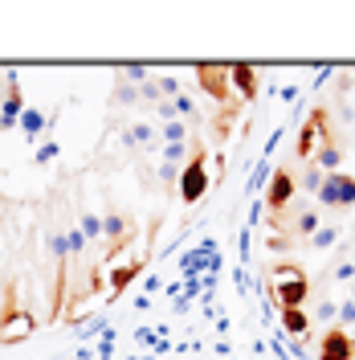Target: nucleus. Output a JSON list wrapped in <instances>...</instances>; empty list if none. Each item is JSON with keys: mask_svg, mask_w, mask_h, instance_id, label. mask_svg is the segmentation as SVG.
Segmentation results:
<instances>
[{"mask_svg": "<svg viewBox=\"0 0 355 360\" xmlns=\"http://www.w3.org/2000/svg\"><path fill=\"white\" fill-rule=\"evenodd\" d=\"M339 323H355V299H347V303L339 307Z\"/></svg>", "mask_w": 355, "mask_h": 360, "instance_id": "obj_23", "label": "nucleus"}, {"mask_svg": "<svg viewBox=\"0 0 355 360\" xmlns=\"http://www.w3.org/2000/svg\"><path fill=\"white\" fill-rule=\"evenodd\" d=\"M335 238H339V225H319V233L311 238V246H314V250H327Z\"/></svg>", "mask_w": 355, "mask_h": 360, "instance_id": "obj_20", "label": "nucleus"}, {"mask_svg": "<svg viewBox=\"0 0 355 360\" xmlns=\"http://www.w3.org/2000/svg\"><path fill=\"white\" fill-rule=\"evenodd\" d=\"M111 103H114V107H127V103L135 107V103H139V86H131L123 74H114V94H111Z\"/></svg>", "mask_w": 355, "mask_h": 360, "instance_id": "obj_16", "label": "nucleus"}, {"mask_svg": "<svg viewBox=\"0 0 355 360\" xmlns=\"http://www.w3.org/2000/svg\"><path fill=\"white\" fill-rule=\"evenodd\" d=\"M4 323H8V328H0V340H4V344H17V340H25L33 328H37V319H33V315H25V311H8Z\"/></svg>", "mask_w": 355, "mask_h": 360, "instance_id": "obj_11", "label": "nucleus"}, {"mask_svg": "<svg viewBox=\"0 0 355 360\" xmlns=\"http://www.w3.org/2000/svg\"><path fill=\"white\" fill-rule=\"evenodd\" d=\"M282 328H286L290 336H307V328H311V319L302 307H282Z\"/></svg>", "mask_w": 355, "mask_h": 360, "instance_id": "obj_15", "label": "nucleus"}, {"mask_svg": "<svg viewBox=\"0 0 355 360\" xmlns=\"http://www.w3.org/2000/svg\"><path fill=\"white\" fill-rule=\"evenodd\" d=\"M302 188H307V193H319V188H323V168H307V176H302Z\"/></svg>", "mask_w": 355, "mask_h": 360, "instance_id": "obj_22", "label": "nucleus"}, {"mask_svg": "<svg viewBox=\"0 0 355 360\" xmlns=\"http://www.w3.org/2000/svg\"><path fill=\"white\" fill-rule=\"evenodd\" d=\"M319 225H323V217H319V205H298V213H294V225H290V233H294L298 242H311L314 233H319Z\"/></svg>", "mask_w": 355, "mask_h": 360, "instance_id": "obj_8", "label": "nucleus"}, {"mask_svg": "<svg viewBox=\"0 0 355 360\" xmlns=\"http://www.w3.org/2000/svg\"><path fill=\"white\" fill-rule=\"evenodd\" d=\"M123 143H127V148H152V143H156V127L131 123V127H123Z\"/></svg>", "mask_w": 355, "mask_h": 360, "instance_id": "obj_14", "label": "nucleus"}, {"mask_svg": "<svg viewBox=\"0 0 355 360\" xmlns=\"http://www.w3.org/2000/svg\"><path fill=\"white\" fill-rule=\"evenodd\" d=\"M319 360H355V340L347 328H331L319 340Z\"/></svg>", "mask_w": 355, "mask_h": 360, "instance_id": "obj_6", "label": "nucleus"}, {"mask_svg": "<svg viewBox=\"0 0 355 360\" xmlns=\"http://www.w3.org/2000/svg\"><path fill=\"white\" fill-rule=\"evenodd\" d=\"M351 299H355V283H351Z\"/></svg>", "mask_w": 355, "mask_h": 360, "instance_id": "obj_25", "label": "nucleus"}, {"mask_svg": "<svg viewBox=\"0 0 355 360\" xmlns=\"http://www.w3.org/2000/svg\"><path fill=\"white\" fill-rule=\"evenodd\" d=\"M196 82L200 90L208 94V98H217V103H229V66H196Z\"/></svg>", "mask_w": 355, "mask_h": 360, "instance_id": "obj_7", "label": "nucleus"}, {"mask_svg": "<svg viewBox=\"0 0 355 360\" xmlns=\"http://www.w3.org/2000/svg\"><path fill=\"white\" fill-rule=\"evenodd\" d=\"M269 291L278 295L282 307H302V303L311 299V283H307L302 266H294V262H274V270H269Z\"/></svg>", "mask_w": 355, "mask_h": 360, "instance_id": "obj_1", "label": "nucleus"}, {"mask_svg": "<svg viewBox=\"0 0 355 360\" xmlns=\"http://www.w3.org/2000/svg\"><path fill=\"white\" fill-rule=\"evenodd\" d=\"M78 229H82V238H86L90 246H98V242H102V217H98V213H90L86 205L78 209Z\"/></svg>", "mask_w": 355, "mask_h": 360, "instance_id": "obj_13", "label": "nucleus"}, {"mask_svg": "<svg viewBox=\"0 0 355 360\" xmlns=\"http://www.w3.org/2000/svg\"><path fill=\"white\" fill-rule=\"evenodd\" d=\"M294 188H298V180L290 168H274V176H269V188H266V209H269V221H278L282 213H286L290 205H294Z\"/></svg>", "mask_w": 355, "mask_h": 360, "instance_id": "obj_4", "label": "nucleus"}, {"mask_svg": "<svg viewBox=\"0 0 355 360\" xmlns=\"http://www.w3.org/2000/svg\"><path fill=\"white\" fill-rule=\"evenodd\" d=\"M4 82H8V94H4V111H0V131L17 127V119L25 111V98H21V90H17V74H4Z\"/></svg>", "mask_w": 355, "mask_h": 360, "instance_id": "obj_9", "label": "nucleus"}, {"mask_svg": "<svg viewBox=\"0 0 355 360\" xmlns=\"http://www.w3.org/2000/svg\"><path fill=\"white\" fill-rule=\"evenodd\" d=\"M17 123H21V131L29 135V139H41V135H45V115H41V111H33V107H25Z\"/></svg>", "mask_w": 355, "mask_h": 360, "instance_id": "obj_17", "label": "nucleus"}, {"mask_svg": "<svg viewBox=\"0 0 355 360\" xmlns=\"http://www.w3.org/2000/svg\"><path fill=\"white\" fill-rule=\"evenodd\" d=\"M339 143H319V156H314V168L323 172H339Z\"/></svg>", "mask_w": 355, "mask_h": 360, "instance_id": "obj_18", "label": "nucleus"}, {"mask_svg": "<svg viewBox=\"0 0 355 360\" xmlns=\"http://www.w3.org/2000/svg\"><path fill=\"white\" fill-rule=\"evenodd\" d=\"M0 262H4V254H0Z\"/></svg>", "mask_w": 355, "mask_h": 360, "instance_id": "obj_26", "label": "nucleus"}, {"mask_svg": "<svg viewBox=\"0 0 355 360\" xmlns=\"http://www.w3.org/2000/svg\"><path fill=\"white\" fill-rule=\"evenodd\" d=\"M314 201L327 205V209H351L355 205V176H347V172H327L323 176V188L314 193Z\"/></svg>", "mask_w": 355, "mask_h": 360, "instance_id": "obj_3", "label": "nucleus"}, {"mask_svg": "<svg viewBox=\"0 0 355 360\" xmlns=\"http://www.w3.org/2000/svg\"><path fill=\"white\" fill-rule=\"evenodd\" d=\"M327 123V111L323 107H314L311 111V119H307V127H302V135H298V160H311V152H314V139H319V127Z\"/></svg>", "mask_w": 355, "mask_h": 360, "instance_id": "obj_10", "label": "nucleus"}, {"mask_svg": "<svg viewBox=\"0 0 355 360\" xmlns=\"http://www.w3.org/2000/svg\"><path fill=\"white\" fill-rule=\"evenodd\" d=\"M229 82L237 86L241 98H253V94H257V74H253L249 66H229Z\"/></svg>", "mask_w": 355, "mask_h": 360, "instance_id": "obj_12", "label": "nucleus"}, {"mask_svg": "<svg viewBox=\"0 0 355 360\" xmlns=\"http://www.w3.org/2000/svg\"><path fill=\"white\" fill-rule=\"evenodd\" d=\"M131 238H135V217H127L123 209H107V213H102V242L111 250V258L127 246Z\"/></svg>", "mask_w": 355, "mask_h": 360, "instance_id": "obj_5", "label": "nucleus"}, {"mask_svg": "<svg viewBox=\"0 0 355 360\" xmlns=\"http://www.w3.org/2000/svg\"><path fill=\"white\" fill-rule=\"evenodd\" d=\"M319 315H323V319H335V315H339V307H335L331 299H323V307H319Z\"/></svg>", "mask_w": 355, "mask_h": 360, "instance_id": "obj_24", "label": "nucleus"}, {"mask_svg": "<svg viewBox=\"0 0 355 360\" xmlns=\"http://www.w3.org/2000/svg\"><path fill=\"white\" fill-rule=\"evenodd\" d=\"M135 274H139V262H131V266H119V270H114V278H111V291H123Z\"/></svg>", "mask_w": 355, "mask_h": 360, "instance_id": "obj_21", "label": "nucleus"}, {"mask_svg": "<svg viewBox=\"0 0 355 360\" xmlns=\"http://www.w3.org/2000/svg\"><path fill=\"white\" fill-rule=\"evenodd\" d=\"M204 193H208V160H204V148H200V139H196L192 143V156H188L184 172H180V201L196 205Z\"/></svg>", "mask_w": 355, "mask_h": 360, "instance_id": "obj_2", "label": "nucleus"}, {"mask_svg": "<svg viewBox=\"0 0 355 360\" xmlns=\"http://www.w3.org/2000/svg\"><path fill=\"white\" fill-rule=\"evenodd\" d=\"M159 135H163V143H188V139H192V127L180 123V119H172V123L159 127Z\"/></svg>", "mask_w": 355, "mask_h": 360, "instance_id": "obj_19", "label": "nucleus"}]
</instances>
